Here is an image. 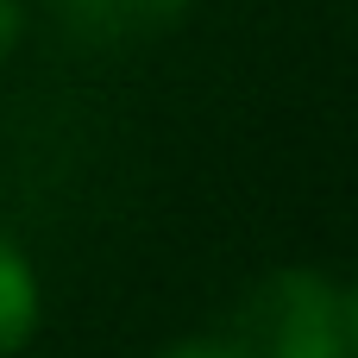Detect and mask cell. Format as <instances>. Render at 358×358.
<instances>
[{
	"label": "cell",
	"instance_id": "3957f363",
	"mask_svg": "<svg viewBox=\"0 0 358 358\" xmlns=\"http://www.w3.org/2000/svg\"><path fill=\"white\" fill-rule=\"evenodd\" d=\"M38 327V277L25 264V252L0 233V358L19 352Z\"/></svg>",
	"mask_w": 358,
	"mask_h": 358
},
{
	"label": "cell",
	"instance_id": "5b68a950",
	"mask_svg": "<svg viewBox=\"0 0 358 358\" xmlns=\"http://www.w3.org/2000/svg\"><path fill=\"white\" fill-rule=\"evenodd\" d=\"M13 38H19V6H13V0H0V50H6Z\"/></svg>",
	"mask_w": 358,
	"mask_h": 358
},
{
	"label": "cell",
	"instance_id": "6da1fadb",
	"mask_svg": "<svg viewBox=\"0 0 358 358\" xmlns=\"http://www.w3.org/2000/svg\"><path fill=\"white\" fill-rule=\"evenodd\" d=\"M227 340L239 358H352L358 302L321 271H277L239 302Z\"/></svg>",
	"mask_w": 358,
	"mask_h": 358
},
{
	"label": "cell",
	"instance_id": "7a4b0ae2",
	"mask_svg": "<svg viewBox=\"0 0 358 358\" xmlns=\"http://www.w3.org/2000/svg\"><path fill=\"white\" fill-rule=\"evenodd\" d=\"M57 13L69 19V31L94 44H126V38L170 31L189 13V0H57Z\"/></svg>",
	"mask_w": 358,
	"mask_h": 358
},
{
	"label": "cell",
	"instance_id": "277c9868",
	"mask_svg": "<svg viewBox=\"0 0 358 358\" xmlns=\"http://www.w3.org/2000/svg\"><path fill=\"white\" fill-rule=\"evenodd\" d=\"M164 358H239V352H233V340L220 334V340H182V346H170Z\"/></svg>",
	"mask_w": 358,
	"mask_h": 358
}]
</instances>
